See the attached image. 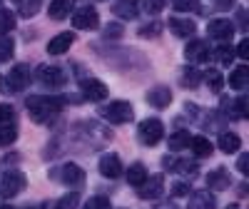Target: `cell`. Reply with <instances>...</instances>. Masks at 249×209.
I'll list each match as a JSON object with an SVG mask.
<instances>
[{
    "instance_id": "45",
    "label": "cell",
    "mask_w": 249,
    "mask_h": 209,
    "mask_svg": "<svg viewBox=\"0 0 249 209\" xmlns=\"http://www.w3.org/2000/svg\"><path fill=\"white\" fill-rule=\"evenodd\" d=\"M234 5V0H217V8L219 10H227V8H232Z\"/></svg>"
},
{
    "instance_id": "37",
    "label": "cell",
    "mask_w": 249,
    "mask_h": 209,
    "mask_svg": "<svg viewBox=\"0 0 249 209\" xmlns=\"http://www.w3.org/2000/svg\"><path fill=\"white\" fill-rule=\"evenodd\" d=\"M160 30H162V25H160V23H152V25L140 28V35H142V37H157V35H160Z\"/></svg>"
},
{
    "instance_id": "30",
    "label": "cell",
    "mask_w": 249,
    "mask_h": 209,
    "mask_svg": "<svg viewBox=\"0 0 249 209\" xmlns=\"http://www.w3.org/2000/svg\"><path fill=\"white\" fill-rule=\"evenodd\" d=\"M13 48H15L13 37H8V35H0V62L10 60V55H13Z\"/></svg>"
},
{
    "instance_id": "24",
    "label": "cell",
    "mask_w": 249,
    "mask_h": 209,
    "mask_svg": "<svg viewBox=\"0 0 249 209\" xmlns=\"http://www.w3.org/2000/svg\"><path fill=\"white\" fill-rule=\"evenodd\" d=\"M144 179H147V170H144V164H132L130 170H127V182L132 184V187H140Z\"/></svg>"
},
{
    "instance_id": "36",
    "label": "cell",
    "mask_w": 249,
    "mask_h": 209,
    "mask_svg": "<svg viewBox=\"0 0 249 209\" xmlns=\"http://www.w3.org/2000/svg\"><path fill=\"white\" fill-rule=\"evenodd\" d=\"M85 209H110V199L107 197H90Z\"/></svg>"
},
{
    "instance_id": "2",
    "label": "cell",
    "mask_w": 249,
    "mask_h": 209,
    "mask_svg": "<svg viewBox=\"0 0 249 209\" xmlns=\"http://www.w3.org/2000/svg\"><path fill=\"white\" fill-rule=\"evenodd\" d=\"M100 117L112 122V124H124V122L132 120V104L124 102V100L110 102V104H105V107H100Z\"/></svg>"
},
{
    "instance_id": "12",
    "label": "cell",
    "mask_w": 249,
    "mask_h": 209,
    "mask_svg": "<svg viewBox=\"0 0 249 209\" xmlns=\"http://www.w3.org/2000/svg\"><path fill=\"white\" fill-rule=\"evenodd\" d=\"M184 57L190 62H207L210 60V45H207L204 40H192V43L184 48Z\"/></svg>"
},
{
    "instance_id": "21",
    "label": "cell",
    "mask_w": 249,
    "mask_h": 209,
    "mask_svg": "<svg viewBox=\"0 0 249 209\" xmlns=\"http://www.w3.org/2000/svg\"><path fill=\"white\" fill-rule=\"evenodd\" d=\"M72 3H75V0H53V3H50V17L53 20L68 17L70 10H72Z\"/></svg>"
},
{
    "instance_id": "46",
    "label": "cell",
    "mask_w": 249,
    "mask_h": 209,
    "mask_svg": "<svg viewBox=\"0 0 249 209\" xmlns=\"http://www.w3.org/2000/svg\"><path fill=\"white\" fill-rule=\"evenodd\" d=\"M157 209H179V207H177V204H172V202H167V204H160Z\"/></svg>"
},
{
    "instance_id": "20",
    "label": "cell",
    "mask_w": 249,
    "mask_h": 209,
    "mask_svg": "<svg viewBox=\"0 0 249 209\" xmlns=\"http://www.w3.org/2000/svg\"><path fill=\"white\" fill-rule=\"evenodd\" d=\"M242 147V139H239V135H234V132H222L219 135V150L222 152H237Z\"/></svg>"
},
{
    "instance_id": "10",
    "label": "cell",
    "mask_w": 249,
    "mask_h": 209,
    "mask_svg": "<svg viewBox=\"0 0 249 209\" xmlns=\"http://www.w3.org/2000/svg\"><path fill=\"white\" fill-rule=\"evenodd\" d=\"M80 87H82V95H85V100L100 102V100H105V97H107V85H105V82H100V80H95V77L82 80V82H80Z\"/></svg>"
},
{
    "instance_id": "39",
    "label": "cell",
    "mask_w": 249,
    "mask_h": 209,
    "mask_svg": "<svg viewBox=\"0 0 249 209\" xmlns=\"http://www.w3.org/2000/svg\"><path fill=\"white\" fill-rule=\"evenodd\" d=\"M13 120V107L10 104H0V124H8Z\"/></svg>"
},
{
    "instance_id": "6",
    "label": "cell",
    "mask_w": 249,
    "mask_h": 209,
    "mask_svg": "<svg viewBox=\"0 0 249 209\" xmlns=\"http://www.w3.org/2000/svg\"><path fill=\"white\" fill-rule=\"evenodd\" d=\"M30 85V68L28 65H15L5 80V90L8 92H23Z\"/></svg>"
},
{
    "instance_id": "25",
    "label": "cell",
    "mask_w": 249,
    "mask_h": 209,
    "mask_svg": "<svg viewBox=\"0 0 249 209\" xmlns=\"http://www.w3.org/2000/svg\"><path fill=\"white\" fill-rule=\"evenodd\" d=\"M184 147H190V132L179 130V132H175V135L170 137V150L179 152V150H184Z\"/></svg>"
},
{
    "instance_id": "29",
    "label": "cell",
    "mask_w": 249,
    "mask_h": 209,
    "mask_svg": "<svg viewBox=\"0 0 249 209\" xmlns=\"http://www.w3.org/2000/svg\"><path fill=\"white\" fill-rule=\"evenodd\" d=\"M115 13L120 17H135L137 15V5L135 3H127V0H120V3H115Z\"/></svg>"
},
{
    "instance_id": "40",
    "label": "cell",
    "mask_w": 249,
    "mask_h": 209,
    "mask_svg": "<svg viewBox=\"0 0 249 209\" xmlns=\"http://www.w3.org/2000/svg\"><path fill=\"white\" fill-rule=\"evenodd\" d=\"M40 3H43V0H30V3H25V5H23V15H25V17L35 15L37 8H40Z\"/></svg>"
},
{
    "instance_id": "47",
    "label": "cell",
    "mask_w": 249,
    "mask_h": 209,
    "mask_svg": "<svg viewBox=\"0 0 249 209\" xmlns=\"http://www.w3.org/2000/svg\"><path fill=\"white\" fill-rule=\"evenodd\" d=\"M227 209H242L239 204H230V207H227Z\"/></svg>"
},
{
    "instance_id": "34",
    "label": "cell",
    "mask_w": 249,
    "mask_h": 209,
    "mask_svg": "<svg viewBox=\"0 0 249 209\" xmlns=\"http://www.w3.org/2000/svg\"><path fill=\"white\" fill-rule=\"evenodd\" d=\"M207 77V85H210L214 92H219L222 90V85H224V77H222V72H217V70H210L204 75Z\"/></svg>"
},
{
    "instance_id": "17",
    "label": "cell",
    "mask_w": 249,
    "mask_h": 209,
    "mask_svg": "<svg viewBox=\"0 0 249 209\" xmlns=\"http://www.w3.org/2000/svg\"><path fill=\"white\" fill-rule=\"evenodd\" d=\"M187 197H190L187 209H217V202H214V197L210 192H192Z\"/></svg>"
},
{
    "instance_id": "5",
    "label": "cell",
    "mask_w": 249,
    "mask_h": 209,
    "mask_svg": "<svg viewBox=\"0 0 249 209\" xmlns=\"http://www.w3.org/2000/svg\"><path fill=\"white\" fill-rule=\"evenodd\" d=\"M23 190H25V174L18 170L5 172L3 179H0V199H10V197L20 194Z\"/></svg>"
},
{
    "instance_id": "7",
    "label": "cell",
    "mask_w": 249,
    "mask_h": 209,
    "mask_svg": "<svg viewBox=\"0 0 249 209\" xmlns=\"http://www.w3.org/2000/svg\"><path fill=\"white\" fill-rule=\"evenodd\" d=\"M72 25H75L77 30H95V28L100 25V15H97L95 8L85 5V8H80V10L72 15Z\"/></svg>"
},
{
    "instance_id": "41",
    "label": "cell",
    "mask_w": 249,
    "mask_h": 209,
    "mask_svg": "<svg viewBox=\"0 0 249 209\" xmlns=\"http://www.w3.org/2000/svg\"><path fill=\"white\" fill-rule=\"evenodd\" d=\"M164 5V0H144V8H147L150 13H160Z\"/></svg>"
},
{
    "instance_id": "14",
    "label": "cell",
    "mask_w": 249,
    "mask_h": 209,
    "mask_svg": "<svg viewBox=\"0 0 249 209\" xmlns=\"http://www.w3.org/2000/svg\"><path fill=\"white\" fill-rule=\"evenodd\" d=\"M72 43H75V35L72 33H60V35H55L50 43H48V52L50 55H62V52L70 50Z\"/></svg>"
},
{
    "instance_id": "4",
    "label": "cell",
    "mask_w": 249,
    "mask_h": 209,
    "mask_svg": "<svg viewBox=\"0 0 249 209\" xmlns=\"http://www.w3.org/2000/svg\"><path fill=\"white\" fill-rule=\"evenodd\" d=\"M137 135H140V142H142V144H147V147H155V144L164 137V124H162L160 120L150 117V120L140 122Z\"/></svg>"
},
{
    "instance_id": "48",
    "label": "cell",
    "mask_w": 249,
    "mask_h": 209,
    "mask_svg": "<svg viewBox=\"0 0 249 209\" xmlns=\"http://www.w3.org/2000/svg\"><path fill=\"white\" fill-rule=\"evenodd\" d=\"M0 209H13V207H8V204H3V207H0Z\"/></svg>"
},
{
    "instance_id": "26",
    "label": "cell",
    "mask_w": 249,
    "mask_h": 209,
    "mask_svg": "<svg viewBox=\"0 0 249 209\" xmlns=\"http://www.w3.org/2000/svg\"><path fill=\"white\" fill-rule=\"evenodd\" d=\"M202 77H204V75H202L199 70L190 68V70H184V72H182V80H179V82H182L184 87H197L199 82H202Z\"/></svg>"
},
{
    "instance_id": "15",
    "label": "cell",
    "mask_w": 249,
    "mask_h": 209,
    "mask_svg": "<svg viewBox=\"0 0 249 209\" xmlns=\"http://www.w3.org/2000/svg\"><path fill=\"white\" fill-rule=\"evenodd\" d=\"M147 102L152 104V107H167V104L172 102V90L170 87H164V85H160V87H152L150 92H147Z\"/></svg>"
},
{
    "instance_id": "38",
    "label": "cell",
    "mask_w": 249,
    "mask_h": 209,
    "mask_svg": "<svg viewBox=\"0 0 249 209\" xmlns=\"http://www.w3.org/2000/svg\"><path fill=\"white\" fill-rule=\"evenodd\" d=\"M192 190H190V184H184V182H177V184H172V194L175 197H187Z\"/></svg>"
},
{
    "instance_id": "27",
    "label": "cell",
    "mask_w": 249,
    "mask_h": 209,
    "mask_svg": "<svg viewBox=\"0 0 249 209\" xmlns=\"http://www.w3.org/2000/svg\"><path fill=\"white\" fill-rule=\"evenodd\" d=\"M214 57L219 65H232V60H234V48L232 45H219L214 50Z\"/></svg>"
},
{
    "instance_id": "22",
    "label": "cell",
    "mask_w": 249,
    "mask_h": 209,
    "mask_svg": "<svg viewBox=\"0 0 249 209\" xmlns=\"http://www.w3.org/2000/svg\"><path fill=\"white\" fill-rule=\"evenodd\" d=\"M247 80H249V68H247V65H239V68L230 75V87H232V90H244Z\"/></svg>"
},
{
    "instance_id": "13",
    "label": "cell",
    "mask_w": 249,
    "mask_h": 209,
    "mask_svg": "<svg viewBox=\"0 0 249 209\" xmlns=\"http://www.w3.org/2000/svg\"><path fill=\"white\" fill-rule=\"evenodd\" d=\"M100 172H102V177H107V179L120 177V174H122V162H120V157H117V155H105V157L100 159Z\"/></svg>"
},
{
    "instance_id": "28",
    "label": "cell",
    "mask_w": 249,
    "mask_h": 209,
    "mask_svg": "<svg viewBox=\"0 0 249 209\" xmlns=\"http://www.w3.org/2000/svg\"><path fill=\"white\" fill-rule=\"evenodd\" d=\"M247 110H249L247 97H237V100L230 104V112H232V117H234V120H244V117H247Z\"/></svg>"
},
{
    "instance_id": "8",
    "label": "cell",
    "mask_w": 249,
    "mask_h": 209,
    "mask_svg": "<svg viewBox=\"0 0 249 209\" xmlns=\"http://www.w3.org/2000/svg\"><path fill=\"white\" fill-rule=\"evenodd\" d=\"M162 192H164V177L162 174H155V177L147 174V179L140 184V199H157V197H162Z\"/></svg>"
},
{
    "instance_id": "33",
    "label": "cell",
    "mask_w": 249,
    "mask_h": 209,
    "mask_svg": "<svg viewBox=\"0 0 249 209\" xmlns=\"http://www.w3.org/2000/svg\"><path fill=\"white\" fill-rule=\"evenodd\" d=\"M15 137H18V130L15 127H10V124H0V144H10V142H15Z\"/></svg>"
},
{
    "instance_id": "19",
    "label": "cell",
    "mask_w": 249,
    "mask_h": 209,
    "mask_svg": "<svg viewBox=\"0 0 249 209\" xmlns=\"http://www.w3.org/2000/svg\"><path fill=\"white\" fill-rule=\"evenodd\" d=\"M207 184H210V190H227L230 187V174H227V170H214V172H210V177H207Z\"/></svg>"
},
{
    "instance_id": "23",
    "label": "cell",
    "mask_w": 249,
    "mask_h": 209,
    "mask_svg": "<svg viewBox=\"0 0 249 209\" xmlns=\"http://www.w3.org/2000/svg\"><path fill=\"white\" fill-rule=\"evenodd\" d=\"M190 144H192V152L197 155V157H210L212 155V142L207 139V137H192L190 139Z\"/></svg>"
},
{
    "instance_id": "1",
    "label": "cell",
    "mask_w": 249,
    "mask_h": 209,
    "mask_svg": "<svg viewBox=\"0 0 249 209\" xmlns=\"http://www.w3.org/2000/svg\"><path fill=\"white\" fill-rule=\"evenodd\" d=\"M28 112L35 122H50L60 110H62V100L60 97H43V95H35V97H28Z\"/></svg>"
},
{
    "instance_id": "35",
    "label": "cell",
    "mask_w": 249,
    "mask_h": 209,
    "mask_svg": "<svg viewBox=\"0 0 249 209\" xmlns=\"http://www.w3.org/2000/svg\"><path fill=\"white\" fill-rule=\"evenodd\" d=\"M172 5H175L177 13H190V10L197 13V10H199V0H175Z\"/></svg>"
},
{
    "instance_id": "32",
    "label": "cell",
    "mask_w": 249,
    "mask_h": 209,
    "mask_svg": "<svg viewBox=\"0 0 249 209\" xmlns=\"http://www.w3.org/2000/svg\"><path fill=\"white\" fill-rule=\"evenodd\" d=\"M77 204H80V194L77 192H70V194H65L55 204V209H77Z\"/></svg>"
},
{
    "instance_id": "3",
    "label": "cell",
    "mask_w": 249,
    "mask_h": 209,
    "mask_svg": "<svg viewBox=\"0 0 249 209\" xmlns=\"http://www.w3.org/2000/svg\"><path fill=\"white\" fill-rule=\"evenodd\" d=\"M35 77H37L40 85H43V87H50V90L62 87V85L68 82L65 70H62V68H55V65H40L37 72H35Z\"/></svg>"
},
{
    "instance_id": "42",
    "label": "cell",
    "mask_w": 249,
    "mask_h": 209,
    "mask_svg": "<svg viewBox=\"0 0 249 209\" xmlns=\"http://www.w3.org/2000/svg\"><path fill=\"white\" fill-rule=\"evenodd\" d=\"M120 35H122V25L112 23V25L105 28V37H120Z\"/></svg>"
},
{
    "instance_id": "16",
    "label": "cell",
    "mask_w": 249,
    "mask_h": 209,
    "mask_svg": "<svg viewBox=\"0 0 249 209\" xmlns=\"http://www.w3.org/2000/svg\"><path fill=\"white\" fill-rule=\"evenodd\" d=\"M170 30L177 35V37H192L197 25L192 23L190 17H170Z\"/></svg>"
},
{
    "instance_id": "44",
    "label": "cell",
    "mask_w": 249,
    "mask_h": 209,
    "mask_svg": "<svg viewBox=\"0 0 249 209\" xmlns=\"http://www.w3.org/2000/svg\"><path fill=\"white\" fill-rule=\"evenodd\" d=\"M234 52H237L242 60H247V57H249V40H242V43H239V48H237Z\"/></svg>"
},
{
    "instance_id": "11",
    "label": "cell",
    "mask_w": 249,
    "mask_h": 209,
    "mask_svg": "<svg viewBox=\"0 0 249 209\" xmlns=\"http://www.w3.org/2000/svg\"><path fill=\"white\" fill-rule=\"evenodd\" d=\"M207 33H210V37H214V40H230L232 35H234V25H232V20H224V17H217V20H212L210 25H207Z\"/></svg>"
},
{
    "instance_id": "43",
    "label": "cell",
    "mask_w": 249,
    "mask_h": 209,
    "mask_svg": "<svg viewBox=\"0 0 249 209\" xmlns=\"http://www.w3.org/2000/svg\"><path fill=\"white\" fill-rule=\"evenodd\" d=\"M237 167H239V172L247 177V174H249V155H242L239 162H237Z\"/></svg>"
},
{
    "instance_id": "9",
    "label": "cell",
    "mask_w": 249,
    "mask_h": 209,
    "mask_svg": "<svg viewBox=\"0 0 249 209\" xmlns=\"http://www.w3.org/2000/svg\"><path fill=\"white\" fill-rule=\"evenodd\" d=\"M57 179L62 184H68V187H80L82 182H85V172H82L77 164L68 162V164H62L60 170H57Z\"/></svg>"
},
{
    "instance_id": "31",
    "label": "cell",
    "mask_w": 249,
    "mask_h": 209,
    "mask_svg": "<svg viewBox=\"0 0 249 209\" xmlns=\"http://www.w3.org/2000/svg\"><path fill=\"white\" fill-rule=\"evenodd\" d=\"M15 28V15L8 10H0V35H8Z\"/></svg>"
},
{
    "instance_id": "18",
    "label": "cell",
    "mask_w": 249,
    "mask_h": 209,
    "mask_svg": "<svg viewBox=\"0 0 249 209\" xmlns=\"http://www.w3.org/2000/svg\"><path fill=\"white\" fill-rule=\"evenodd\" d=\"M162 164L167 167V170H172V172H179V174H195V172H197V164H195V162H187V159L177 162V159L164 157V159H162Z\"/></svg>"
}]
</instances>
